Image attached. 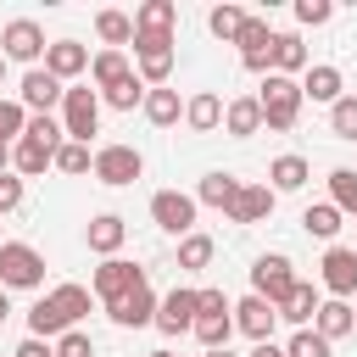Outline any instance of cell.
I'll return each mask as SVG.
<instances>
[{
	"mask_svg": "<svg viewBox=\"0 0 357 357\" xmlns=\"http://www.w3.org/2000/svg\"><path fill=\"white\" fill-rule=\"evenodd\" d=\"M296 17H301L307 28H324V22L335 17V6H329V0H296Z\"/></svg>",
	"mask_w": 357,
	"mask_h": 357,
	"instance_id": "obj_46",
	"label": "cell"
},
{
	"mask_svg": "<svg viewBox=\"0 0 357 357\" xmlns=\"http://www.w3.org/2000/svg\"><path fill=\"white\" fill-rule=\"evenodd\" d=\"M195 318H201V290H167L156 301V329L162 335H184V329H195Z\"/></svg>",
	"mask_w": 357,
	"mask_h": 357,
	"instance_id": "obj_8",
	"label": "cell"
},
{
	"mask_svg": "<svg viewBox=\"0 0 357 357\" xmlns=\"http://www.w3.org/2000/svg\"><path fill=\"white\" fill-rule=\"evenodd\" d=\"M234 195H240V178L234 173H206L201 178V190H195V201H206V206H234Z\"/></svg>",
	"mask_w": 357,
	"mask_h": 357,
	"instance_id": "obj_31",
	"label": "cell"
},
{
	"mask_svg": "<svg viewBox=\"0 0 357 357\" xmlns=\"http://www.w3.org/2000/svg\"><path fill=\"white\" fill-rule=\"evenodd\" d=\"M351 251H357V245H351Z\"/></svg>",
	"mask_w": 357,
	"mask_h": 357,
	"instance_id": "obj_56",
	"label": "cell"
},
{
	"mask_svg": "<svg viewBox=\"0 0 357 357\" xmlns=\"http://www.w3.org/2000/svg\"><path fill=\"white\" fill-rule=\"evenodd\" d=\"M56 357H95V340H89L84 329H67V335L56 340Z\"/></svg>",
	"mask_w": 357,
	"mask_h": 357,
	"instance_id": "obj_45",
	"label": "cell"
},
{
	"mask_svg": "<svg viewBox=\"0 0 357 357\" xmlns=\"http://www.w3.org/2000/svg\"><path fill=\"white\" fill-rule=\"evenodd\" d=\"M106 312H112V324H123V329H145V324H156V290H151V279H145L139 290H128L123 301H112Z\"/></svg>",
	"mask_w": 357,
	"mask_h": 357,
	"instance_id": "obj_13",
	"label": "cell"
},
{
	"mask_svg": "<svg viewBox=\"0 0 357 357\" xmlns=\"http://www.w3.org/2000/svg\"><path fill=\"white\" fill-rule=\"evenodd\" d=\"M301 279H296V268H290V257H279V251H268V257H257L251 262V296H262V301H273V307H284V296L296 290Z\"/></svg>",
	"mask_w": 357,
	"mask_h": 357,
	"instance_id": "obj_2",
	"label": "cell"
},
{
	"mask_svg": "<svg viewBox=\"0 0 357 357\" xmlns=\"http://www.w3.org/2000/svg\"><path fill=\"white\" fill-rule=\"evenodd\" d=\"M234 45H240V61L251 73H273V28H268V17H245Z\"/></svg>",
	"mask_w": 357,
	"mask_h": 357,
	"instance_id": "obj_9",
	"label": "cell"
},
{
	"mask_svg": "<svg viewBox=\"0 0 357 357\" xmlns=\"http://www.w3.org/2000/svg\"><path fill=\"white\" fill-rule=\"evenodd\" d=\"M212 251H218V245H212V234H184V240H178V268H190V273H195V268H206V262H212Z\"/></svg>",
	"mask_w": 357,
	"mask_h": 357,
	"instance_id": "obj_36",
	"label": "cell"
},
{
	"mask_svg": "<svg viewBox=\"0 0 357 357\" xmlns=\"http://www.w3.org/2000/svg\"><path fill=\"white\" fill-rule=\"evenodd\" d=\"M0 284H6V290H33V284H45V257H39L33 245H22V240H6V245H0Z\"/></svg>",
	"mask_w": 357,
	"mask_h": 357,
	"instance_id": "obj_3",
	"label": "cell"
},
{
	"mask_svg": "<svg viewBox=\"0 0 357 357\" xmlns=\"http://www.w3.org/2000/svg\"><path fill=\"white\" fill-rule=\"evenodd\" d=\"M195 195H184V190H156L151 195V218H156V229H167V234H195Z\"/></svg>",
	"mask_w": 357,
	"mask_h": 357,
	"instance_id": "obj_5",
	"label": "cell"
},
{
	"mask_svg": "<svg viewBox=\"0 0 357 357\" xmlns=\"http://www.w3.org/2000/svg\"><path fill=\"white\" fill-rule=\"evenodd\" d=\"M145 117H151L156 128H173V123L184 117V100H178V89H151V95H145Z\"/></svg>",
	"mask_w": 357,
	"mask_h": 357,
	"instance_id": "obj_30",
	"label": "cell"
},
{
	"mask_svg": "<svg viewBox=\"0 0 357 357\" xmlns=\"http://www.w3.org/2000/svg\"><path fill=\"white\" fill-rule=\"evenodd\" d=\"M173 22H178L173 0H145L134 11V39H173Z\"/></svg>",
	"mask_w": 357,
	"mask_h": 357,
	"instance_id": "obj_15",
	"label": "cell"
},
{
	"mask_svg": "<svg viewBox=\"0 0 357 357\" xmlns=\"http://www.w3.org/2000/svg\"><path fill=\"white\" fill-rule=\"evenodd\" d=\"M0 78H6V56H0Z\"/></svg>",
	"mask_w": 357,
	"mask_h": 357,
	"instance_id": "obj_55",
	"label": "cell"
},
{
	"mask_svg": "<svg viewBox=\"0 0 357 357\" xmlns=\"http://www.w3.org/2000/svg\"><path fill=\"white\" fill-rule=\"evenodd\" d=\"M251 357H284V346H273V340H257V346H251Z\"/></svg>",
	"mask_w": 357,
	"mask_h": 357,
	"instance_id": "obj_50",
	"label": "cell"
},
{
	"mask_svg": "<svg viewBox=\"0 0 357 357\" xmlns=\"http://www.w3.org/2000/svg\"><path fill=\"white\" fill-rule=\"evenodd\" d=\"M22 139H39V145L61 151V145H67V128H61V123H56V117L45 112V117H28V134H22Z\"/></svg>",
	"mask_w": 357,
	"mask_h": 357,
	"instance_id": "obj_42",
	"label": "cell"
},
{
	"mask_svg": "<svg viewBox=\"0 0 357 357\" xmlns=\"http://www.w3.org/2000/svg\"><path fill=\"white\" fill-rule=\"evenodd\" d=\"M223 128H229L234 139L262 134V106H257V95H234V100L223 106Z\"/></svg>",
	"mask_w": 357,
	"mask_h": 357,
	"instance_id": "obj_19",
	"label": "cell"
},
{
	"mask_svg": "<svg viewBox=\"0 0 357 357\" xmlns=\"http://www.w3.org/2000/svg\"><path fill=\"white\" fill-rule=\"evenodd\" d=\"M301 84L296 78H284V73H268L262 78V89H257V106H262V128H296V117H301Z\"/></svg>",
	"mask_w": 357,
	"mask_h": 357,
	"instance_id": "obj_1",
	"label": "cell"
},
{
	"mask_svg": "<svg viewBox=\"0 0 357 357\" xmlns=\"http://www.w3.org/2000/svg\"><path fill=\"white\" fill-rule=\"evenodd\" d=\"M145 95H151V89H145V78H139V73H128V78H123V84H112L100 100H106V106H117V112H134V106H145Z\"/></svg>",
	"mask_w": 357,
	"mask_h": 357,
	"instance_id": "obj_33",
	"label": "cell"
},
{
	"mask_svg": "<svg viewBox=\"0 0 357 357\" xmlns=\"http://www.w3.org/2000/svg\"><path fill=\"white\" fill-rule=\"evenodd\" d=\"M139 173H145V156H139L134 145H100V151H95V178H100V184L117 190V184H134Z\"/></svg>",
	"mask_w": 357,
	"mask_h": 357,
	"instance_id": "obj_6",
	"label": "cell"
},
{
	"mask_svg": "<svg viewBox=\"0 0 357 357\" xmlns=\"http://www.w3.org/2000/svg\"><path fill=\"white\" fill-rule=\"evenodd\" d=\"M145 284V268H134V262H123V257H106L100 268H95V296L112 307V301H123L128 290H139Z\"/></svg>",
	"mask_w": 357,
	"mask_h": 357,
	"instance_id": "obj_7",
	"label": "cell"
},
{
	"mask_svg": "<svg viewBox=\"0 0 357 357\" xmlns=\"http://www.w3.org/2000/svg\"><path fill=\"white\" fill-rule=\"evenodd\" d=\"M123 240H128V223H123L117 212L89 218V251H95V257H117V251H123Z\"/></svg>",
	"mask_w": 357,
	"mask_h": 357,
	"instance_id": "obj_20",
	"label": "cell"
},
{
	"mask_svg": "<svg viewBox=\"0 0 357 357\" xmlns=\"http://www.w3.org/2000/svg\"><path fill=\"white\" fill-rule=\"evenodd\" d=\"M312 329H318V335H324L329 346H335L340 335H351V329H357V312H351V301H335V296H329V301L318 307V318H312Z\"/></svg>",
	"mask_w": 357,
	"mask_h": 357,
	"instance_id": "obj_21",
	"label": "cell"
},
{
	"mask_svg": "<svg viewBox=\"0 0 357 357\" xmlns=\"http://www.w3.org/2000/svg\"><path fill=\"white\" fill-rule=\"evenodd\" d=\"M229 335H234V312H229V318H195V340H201L206 351L229 346Z\"/></svg>",
	"mask_w": 357,
	"mask_h": 357,
	"instance_id": "obj_38",
	"label": "cell"
},
{
	"mask_svg": "<svg viewBox=\"0 0 357 357\" xmlns=\"http://www.w3.org/2000/svg\"><path fill=\"white\" fill-rule=\"evenodd\" d=\"M234 307H229V296L223 290H201V318H229Z\"/></svg>",
	"mask_w": 357,
	"mask_h": 357,
	"instance_id": "obj_48",
	"label": "cell"
},
{
	"mask_svg": "<svg viewBox=\"0 0 357 357\" xmlns=\"http://www.w3.org/2000/svg\"><path fill=\"white\" fill-rule=\"evenodd\" d=\"M329 128H335V139H357V95H340L329 106Z\"/></svg>",
	"mask_w": 357,
	"mask_h": 357,
	"instance_id": "obj_39",
	"label": "cell"
},
{
	"mask_svg": "<svg viewBox=\"0 0 357 357\" xmlns=\"http://www.w3.org/2000/svg\"><path fill=\"white\" fill-rule=\"evenodd\" d=\"M284 357H329V340L318 329H296L290 346H284Z\"/></svg>",
	"mask_w": 357,
	"mask_h": 357,
	"instance_id": "obj_43",
	"label": "cell"
},
{
	"mask_svg": "<svg viewBox=\"0 0 357 357\" xmlns=\"http://www.w3.org/2000/svg\"><path fill=\"white\" fill-rule=\"evenodd\" d=\"M28 134V106L22 100H0V145H17Z\"/></svg>",
	"mask_w": 357,
	"mask_h": 357,
	"instance_id": "obj_37",
	"label": "cell"
},
{
	"mask_svg": "<svg viewBox=\"0 0 357 357\" xmlns=\"http://www.w3.org/2000/svg\"><path fill=\"white\" fill-rule=\"evenodd\" d=\"M17 100H22L33 117H45L50 106H61V100H67V84H61V78H50L45 67H28V73H22V95H17Z\"/></svg>",
	"mask_w": 357,
	"mask_h": 357,
	"instance_id": "obj_11",
	"label": "cell"
},
{
	"mask_svg": "<svg viewBox=\"0 0 357 357\" xmlns=\"http://www.w3.org/2000/svg\"><path fill=\"white\" fill-rule=\"evenodd\" d=\"M318 268H324V290H329L335 301H346V296L357 290V251H351V245H329Z\"/></svg>",
	"mask_w": 357,
	"mask_h": 357,
	"instance_id": "obj_12",
	"label": "cell"
},
{
	"mask_svg": "<svg viewBox=\"0 0 357 357\" xmlns=\"http://www.w3.org/2000/svg\"><path fill=\"white\" fill-rule=\"evenodd\" d=\"M273 73H284V78L307 73V45L296 33H273Z\"/></svg>",
	"mask_w": 357,
	"mask_h": 357,
	"instance_id": "obj_27",
	"label": "cell"
},
{
	"mask_svg": "<svg viewBox=\"0 0 357 357\" xmlns=\"http://www.w3.org/2000/svg\"><path fill=\"white\" fill-rule=\"evenodd\" d=\"M61 128H67L73 145H89V134L100 128V95H95L89 84L67 89V100H61Z\"/></svg>",
	"mask_w": 357,
	"mask_h": 357,
	"instance_id": "obj_4",
	"label": "cell"
},
{
	"mask_svg": "<svg viewBox=\"0 0 357 357\" xmlns=\"http://www.w3.org/2000/svg\"><path fill=\"white\" fill-rule=\"evenodd\" d=\"M206 28H212L218 39H240V28H245V11H240V6H212Z\"/></svg>",
	"mask_w": 357,
	"mask_h": 357,
	"instance_id": "obj_41",
	"label": "cell"
},
{
	"mask_svg": "<svg viewBox=\"0 0 357 357\" xmlns=\"http://www.w3.org/2000/svg\"><path fill=\"white\" fill-rule=\"evenodd\" d=\"M0 45H6L11 61H39V56L50 50V45H45V28H39L33 17H11L6 33H0Z\"/></svg>",
	"mask_w": 357,
	"mask_h": 357,
	"instance_id": "obj_10",
	"label": "cell"
},
{
	"mask_svg": "<svg viewBox=\"0 0 357 357\" xmlns=\"http://www.w3.org/2000/svg\"><path fill=\"white\" fill-rule=\"evenodd\" d=\"M134 56H139V78L151 89H162L173 73V39H134Z\"/></svg>",
	"mask_w": 357,
	"mask_h": 357,
	"instance_id": "obj_14",
	"label": "cell"
},
{
	"mask_svg": "<svg viewBox=\"0 0 357 357\" xmlns=\"http://www.w3.org/2000/svg\"><path fill=\"white\" fill-rule=\"evenodd\" d=\"M145 357H178V351H145Z\"/></svg>",
	"mask_w": 357,
	"mask_h": 357,
	"instance_id": "obj_54",
	"label": "cell"
},
{
	"mask_svg": "<svg viewBox=\"0 0 357 357\" xmlns=\"http://www.w3.org/2000/svg\"><path fill=\"white\" fill-rule=\"evenodd\" d=\"M6 167H11V145H0V173H6Z\"/></svg>",
	"mask_w": 357,
	"mask_h": 357,
	"instance_id": "obj_52",
	"label": "cell"
},
{
	"mask_svg": "<svg viewBox=\"0 0 357 357\" xmlns=\"http://www.w3.org/2000/svg\"><path fill=\"white\" fill-rule=\"evenodd\" d=\"M318 307H324V301H318V290H312V284L301 279V284H296V290L284 296V307H279V318H284V324H296V329H307V324L318 318Z\"/></svg>",
	"mask_w": 357,
	"mask_h": 357,
	"instance_id": "obj_25",
	"label": "cell"
},
{
	"mask_svg": "<svg viewBox=\"0 0 357 357\" xmlns=\"http://www.w3.org/2000/svg\"><path fill=\"white\" fill-rule=\"evenodd\" d=\"M56 167H61V173H95V156H89V145H73V139H67V145L56 151Z\"/></svg>",
	"mask_w": 357,
	"mask_h": 357,
	"instance_id": "obj_44",
	"label": "cell"
},
{
	"mask_svg": "<svg viewBox=\"0 0 357 357\" xmlns=\"http://www.w3.org/2000/svg\"><path fill=\"white\" fill-rule=\"evenodd\" d=\"M11 357H56V340H39V335H28V340H22Z\"/></svg>",
	"mask_w": 357,
	"mask_h": 357,
	"instance_id": "obj_49",
	"label": "cell"
},
{
	"mask_svg": "<svg viewBox=\"0 0 357 357\" xmlns=\"http://www.w3.org/2000/svg\"><path fill=\"white\" fill-rule=\"evenodd\" d=\"M67 329H73V324L61 318V307H56L50 296H39V301L28 307V335H39V340H61Z\"/></svg>",
	"mask_w": 357,
	"mask_h": 357,
	"instance_id": "obj_23",
	"label": "cell"
},
{
	"mask_svg": "<svg viewBox=\"0 0 357 357\" xmlns=\"http://www.w3.org/2000/svg\"><path fill=\"white\" fill-rule=\"evenodd\" d=\"M17 206H22V178L0 173V212H17Z\"/></svg>",
	"mask_w": 357,
	"mask_h": 357,
	"instance_id": "obj_47",
	"label": "cell"
},
{
	"mask_svg": "<svg viewBox=\"0 0 357 357\" xmlns=\"http://www.w3.org/2000/svg\"><path fill=\"white\" fill-rule=\"evenodd\" d=\"M45 73L67 84V78H78V73H89V50H84L78 39H56V45L45 50Z\"/></svg>",
	"mask_w": 357,
	"mask_h": 357,
	"instance_id": "obj_18",
	"label": "cell"
},
{
	"mask_svg": "<svg viewBox=\"0 0 357 357\" xmlns=\"http://www.w3.org/2000/svg\"><path fill=\"white\" fill-rule=\"evenodd\" d=\"M301 95H307V100H324V106H335V100H340V67H329V61L307 67V78H301Z\"/></svg>",
	"mask_w": 357,
	"mask_h": 357,
	"instance_id": "obj_24",
	"label": "cell"
},
{
	"mask_svg": "<svg viewBox=\"0 0 357 357\" xmlns=\"http://www.w3.org/2000/svg\"><path fill=\"white\" fill-rule=\"evenodd\" d=\"M273 324H279V307L262 301V296H245L234 307V329H245L251 340H273Z\"/></svg>",
	"mask_w": 357,
	"mask_h": 357,
	"instance_id": "obj_17",
	"label": "cell"
},
{
	"mask_svg": "<svg viewBox=\"0 0 357 357\" xmlns=\"http://www.w3.org/2000/svg\"><path fill=\"white\" fill-rule=\"evenodd\" d=\"M206 357H234V351H229V346H218V351H206Z\"/></svg>",
	"mask_w": 357,
	"mask_h": 357,
	"instance_id": "obj_53",
	"label": "cell"
},
{
	"mask_svg": "<svg viewBox=\"0 0 357 357\" xmlns=\"http://www.w3.org/2000/svg\"><path fill=\"white\" fill-rule=\"evenodd\" d=\"M89 78H95V89L106 95L112 84H123V78H128V56H123V50H100V56L89 61Z\"/></svg>",
	"mask_w": 357,
	"mask_h": 357,
	"instance_id": "obj_29",
	"label": "cell"
},
{
	"mask_svg": "<svg viewBox=\"0 0 357 357\" xmlns=\"http://www.w3.org/2000/svg\"><path fill=\"white\" fill-rule=\"evenodd\" d=\"M329 195H335L340 212L357 218V173H351V167H335V173H329Z\"/></svg>",
	"mask_w": 357,
	"mask_h": 357,
	"instance_id": "obj_40",
	"label": "cell"
},
{
	"mask_svg": "<svg viewBox=\"0 0 357 357\" xmlns=\"http://www.w3.org/2000/svg\"><path fill=\"white\" fill-rule=\"evenodd\" d=\"M95 33L106 39V50H123V45H134V17L128 11H100L95 17Z\"/></svg>",
	"mask_w": 357,
	"mask_h": 357,
	"instance_id": "obj_28",
	"label": "cell"
},
{
	"mask_svg": "<svg viewBox=\"0 0 357 357\" xmlns=\"http://www.w3.org/2000/svg\"><path fill=\"white\" fill-rule=\"evenodd\" d=\"M223 106H229V100H218L212 89H201V95H190V100H184V123H190L195 134H212V128L223 123Z\"/></svg>",
	"mask_w": 357,
	"mask_h": 357,
	"instance_id": "obj_22",
	"label": "cell"
},
{
	"mask_svg": "<svg viewBox=\"0 0 357 357\" xmlns=\"http://www.w3.org/2000/svg\"><path fill=\"white\" fill-rule=\"evenodd\" d=\"M273 184H240V195H234V206H229V223H262V218H273Z\"/></svg>",
	"mask_w": 357,
	"mask_h": 357,
	"instance_id": "obj_16",
	"label": "cell"
},
{
	"mask_svg": "<svg viewBox=\"0 0 357 357\" xmlns=\"http://www.w3.org/2000/svg\"><path fill=\"white\" fill-rule=\"evenodd\" d=\"M50 301L61 307V318H67L73 329H78V318L89 312V290H84V284H56V290H50Z\"/></svg>",
	"mask_w": 357,
	"mask_h": 357,
	"instance_id": "obj_35",
	"label": "cell"
},
{
	"mask_svg": "<svg viewBox=\"0 0 357 357\" xmlns=\"http://www.w3.org/2000/svg\"><path fill=\"white\" fill-rule=\"evenodd\" d=\"M268 178H273V195H279V190H301V184H307V156H279V162L268 167Z\"/></svg>",
	"mask_w": 357,
	"mask_h": 357,
	"instance_id": "obj_34",
	"label": "cell"
},
{
	"mask_svg": "<svg viewBox=\"0 0 357 357\" xmlns=\"http://www.w3.org/2000/svg\"><path fill=\"white\" fill-rule=\"evenodd\" d=\"M340 218H346V212H340L335 201H318V206H307V212H301L307 234H318V240H335V234H340Z\"/></svg>",
	"mask_w": 357,
	"mask_h": 357,
	"instance_id": "obj_32",
	"label": "cell"
},
{
	"mask_svg": "<svg viewBox=\"0 0 357 357\" xmlns=\"http://www.w3.org/2000/svg\"><path fill=\"white\" fill-rule=\"evenodd\" d=\"M11 318V296H6V284H0V324Z\"/></svg>",
	"mask_w": 357,
	"mask_h": 357,
	"instance_id": "obj_51",
	"label": "cell"
},
{
	"mask_svg": "<svg viewBox=\"0 0 357 357\" xmlns=\"http://www.w3.org/2000/svg\"><path fill=\"white\" fill-rule=\"evenodd\" d=\"M11 167H17L22 178H33V173L56 167V151H50V145H39V139H17V145H11Z\"/></svg>",
	"mask_w": 357,
	"mask_h": 357,
	"instance_id": "obj_26",
	"label": "cell"
}]
</instances>
